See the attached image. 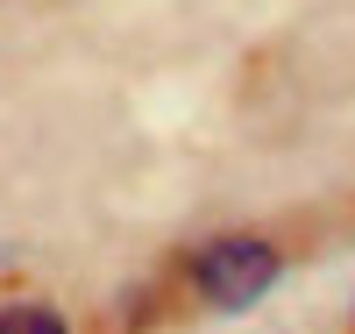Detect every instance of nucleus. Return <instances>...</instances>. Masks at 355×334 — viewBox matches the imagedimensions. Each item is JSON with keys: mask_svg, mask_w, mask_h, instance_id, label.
Wrapping results in <instances>:
<instances>
[{"mask_svg": "<svg viewBox=\"0 0 355 334\" xmlns=\"http://www.w3.org/2000/svg\"><path fill=\"white\" fill-rule=\"evenodd\" d=\"M277 278H284V256L263 235H220V242H206L192 256V292L214 313H249Z\"/></svg>", "mask_w": 355, "mask_h": 334, "instance_id": "obj_1", "label": "nucleus"}, {"mask_svg": "<svg viewBox=\"0 0 355 334\" xmlns=\"http://www.w3.org/2000/svg\"><path fill=\"white\" fill-rule=\"evenodd\" d=\"M0 334H64V313L36 306V299H15V306H0Z\"/></svg>", "mask_w": 355, "mask_h": 334, "instance_id": "obj_2", "label": "nucleus"}]
</instances>
